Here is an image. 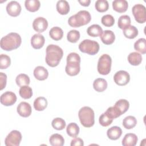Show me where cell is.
I'll return each mask as SVG.
<instances>
[{
	"label": "cell",
	"instance_id": "obj_12",
	"mask_svg": "<svg viewBox=\"0 0 146 146\" xmlns=\"http://www.w3.org/2000/svg\"><path fill=\"white\" fill-rule=\"evenodd\" d=\"M21 5L15 1H12L9 2L6 6V11L7 14L11 17H17L21 12Z\"/></svg>",
	"mask_w": 146,
	"mask_h": 146
},
{
	"label": "cell",
	"instance_id": "obj_38",
	"mask_svg": "<svg viewBox=\"0 0 146 146\" xmlns=\"http://www.w3.org/2000/svg\"><path fill=\"white\" fill-rule=\"evenodd\" d=\"M52 127L56 130H62L66 127L65 121L60 117H56L51 122Z\"/></svg>",
	"mask_w": 146,
	"mask_h": 146
},
{
	"label": "cell",
	"instance_id": "obj_32",
	"mask_svg": "<svg viewBox=\"0 0 146 146\" xmlns=\"http://www.w3.org/2000/svg\"><path fill=\"white\" fill-rule=\"evenodd\" d=\"M137 124L136 119L133 116H128L125 117L123 120V127L127 129H132Z\"/></svg>",
	"mask_w": 146,
	"mask_h": 146
},
{
	"label": "cell",
	"instance_id": "obj_11",
	"mask_svg": "<svg viewBox=\"0 0 146 146\" xmlns=\"http://www.w3.org/2000/svg\"><path fill=\"white\" fill-rule=\"evenodd\" d=\"M17 96L15 93L11 91H6L2 94L0 98V102L2 104L5 106H10L15 103Z\"/></svg>",
	"mask_w": 146,
	"mask_h": 146
},
{
	"label": "cell",
	"instance_id": "obj_33",
	"mask_svg": "<svg viewBox=\"0 0 146 146\" xmlns=\"http://www.w3.org/2000/svg\"><path fill=\"white\" fill-rule=\"evenodd\" d=\"M134 48L136 51L145 54L146 53V39L140 38L134 43Z\"/></svg>",
	"mask_w": 146,
	"mask_h": 146
},
{
	"label": "cell",
	"instance_id": "obj_16",
	"mask_svg": "<svg viewBox=\"0 0 146 146\" xmlns=\"http://www.w3.org/2000/svg\"><path fill=\"white\" fill-rule=\"evenodd\" d=\"M128 7V2L125 0H115L112 2L113 9L120 13H124Z\"/></svg>",
	"mask_w": 146,
	"mask_h": 146
},
{
	"label": "cell",
	"instance_id": "obj_26",
	"mask_svg": "<svg viewBox=\"0 0 146 146\" xmlns=\"http://www.w3.org/2000/svg\"><path fill=\"white\" fill-rule=\"evenodd\" d=\"M128 61L132 66H138L142 61V56L137 52H131L128 56Z\"/></svg>",
	"mask_w": 146,
	"mask_h": 146
},
{
	"label": "cell",
	"instance_id": "obj_17",
	"mask_svg": "<svg viewBox=\"0 0 146 146\" xmlns=\"http://www.w3.org/2000/svg\"><path fill=\"white\" fill-rule=\"evenodd\" d=\"M102 42L107 45L112 44L115 40V35L114 33L109 30H106L103 32V34L100 36Z\"/></svg>",
	"mask_w": 146,
	"mask_h": 146
},
{
	"label": "cell",
	"instance_id": "obj_9",
	"mask_svg": "<svg viewBox=\"0 0 146 146\" xmlns=\"http://www.w3.org/2000/svg\"><path fill=\"white\" fill-rule=\"evenodd\" d=\"M22 135L17 130L11 131L5 139V144L6 146H18L22 140Z\"/></svg>",
	"mask_w": 146,
	"mask_h": 146
},
{
	"label": "cell",
	"instance_id": "obj_1",
	"mask_svg": "<svg viewBox=\"0 0 146 146\" xmlns=\"http://www.w3.org/2000/svg\"><path fill=\"white\" fill-rule=\"evenodd\" d=\"M46 62L48 66L51 67L57 66L63 55V50L55 44H49L46 48Z\"/></svg>",
	"mask_w": 146,
	"mask_h": 146
},
{
	"label": "cell",
	"instance_id": "obj_2",
	"mask_svg": "<svg viewBox=\"0 0 146 146\" xmlns=\"http://www.w3.org/2000/svg\"><path fill=\"white\" fill-rule=\"evenodd\" d=\"M22 43L19 34L17 33H10L1 39V47L5 51H12L18 48Z\"/></svg>",
	"mask_w": 146,
	"mask_h": 146
},
{
	"label": "cell",
	"instance_id": "obj_42",
	"mask_svg": "<svg viewBox=\"0 0 146 146\" xmlns=\"http://www.w3.org/2000/svg\"><path fill=\"white\" fill-rule=\"evenodd\" d=\"M101 22L104 26L106 27H111L114 25L115 19L112 15L110 14H106L102 17Z\"/></svg>",
	"mask_w": 146,
	"mask_h": 146
},
{
	"label": "cell",
	"instance_id": "obj_37",
	"mask_svg": "<svg viewBox=\"0 0 146 146\" xmlns=\"http://www.w3.org/2000/svg\"><path fill=\"white\" fill-rule=\"evenodd\" d=\"M95 7L98 11L103 13L108 10L109 4L106 0H98L95 2Z\"/></svg>",
	"mask_w": 146,
	"mask_h": 146
},
{
	"label": "cell",
	"instance_id": "obj_44",
	"mask_svg": "<svg viewBox=\"0 0 146 146\" xmlns=\"http://www.w3.org/2000/svg\"><path fill=\"white\" fill-rule=\"evenodd\" d=\"M70 145L71 146H83L84 142L81 138L75 137L71 140Z\"/></svg>",
	"mask_w": 146,
	"mask_h": 146
},
{
	"label": "cell",
	"instance_id": "obj_23",
	"mask_svg": "<svg viewBox=\"0 0 146 146\" xmlns=\"http://www.w3.org/2000/svg\"><path fill=\"white\" fill-rule=\"evenodd\" d=\"M93 87L97 92H103L107 87V82L103 78L96 79L93 82Z\"/></svg>",
	"mask_w": 146,
	"mask_h": 146
},
{
	"label": "cell",
	"instance_id": "obj_19",
	"mask_svg": "<svg viewBox=\"0 0 146 146\" xmlns=\"http://www.w3.org/2000/svg\"><path fill=\"white\" fill-rule=\"evenodd\" d=\"M138 141L137 136L132 133H127L122 140L123 146H135Z\"/></svg>",
	"mask_w": 146,
	"mask_h": 146
},
{
	"label": "cell",
	"instance_id": "obj_22",
	"mask_svg": "<svg viewBox=\"0 0 146 146\" xmlns=\"http://www.w3.org/2000/svg\"><path fill=\"white\" fill-rule=\"evenodd\" d=\"M56 8L57 11L61 15H66L70 11V5L65 0L58 1L56 3Z\"/></svg>",
	"mask_w": 146,
	"mask_h": 146
},
{
	"label": "cell",
	"instance_id": "obj_18",
	"mask_svg": "<svg viewBox=\"0 0 146 146\" xmlns=\"http://www.w3.org/2000/svg\"><path fill=\"white\" fill-rule=\"evenodd\" d=\"M34 76L39 80H44L47 78L48 72L44 67L39 66L34 70Z\"/></svg>",
	"mask_w": 146,
	"mask_h": 146
},
{
	"label": "cell",
	"instance_id": "obj_20",
	"mask_svg": "<svg viewBox=\"0 0 146 146\" xmlns=\"http://www.w3.org/2000/svg\"><path fill=\"white\" fill-rule=\"evenodd\" d=\"M122 134L121 129L117 126H113L107 131V135L108 137L112 140H117Z\"/></svg>",
	"mask_w": 146,
	"mask_h": 146
},
{
	"label": "cell",
	"instance_id": "obj_8",
	"mask_svg": "<svg viewBox=\"0 0 146 146\" xmlns=\"http://www.w3.org/2000/svg\"><path fill=\"white\" fill-rule=\"evenodd\" d=\"M132 11L137 22L143 23L146 21V10L143 5H135L132 9Z\"/></svg>",
	"mask_w": 146,
	"mask_h": 146
},
{
	"label": "cell",
	"instance_id": "obj_24",
	"mask_svg": "<svg viewBox=\"0 0 146 146\" xmlns=\"http://www.w3.org/2000/svg\"><path fill=\"white\" fill-rule=\"evenodd\" d=\"M47 106V100L43 96L38 97L34 102V107L35 110L38 111H43Z\"/></svg>",
	"mask_w": 146,
	"mask_h": 146
},
{
	"label": "cell",
	"instance_id": "obj_41",
	"mask_svg": "<svg viewBox=\"0 0 146 146\" xmlns=\"http://www.w3.org/2000/svg\"><path fill=\"white\" fill-rule=\"evenodd\" d=\"M11 64L10 58L6 54H1L0 55V68L1 70L6 69Z\"/></svg>",
	"mask_w": 146,
	"mask_h": 146
},
{
	"label": "cell",
	"instance_id": "obj_14",
	"mask_svg": "<svg viewBox=\"0 0 146 146\" xmlns=\"http://www.w3.org/2000/svg\"><path fill=\"white\" fill-rule=\"evenodd\" d=\"M17 111L21 116L27 117L31 114L32 110L29 103L26 102H22L18 105Z\"/></svg>",
	"mask_w": 146,
	"mask_h": 146
},
{
	"label": "cell",
	"instance_id": "obj_36",
	"mask_svg": "<svg viewBox=\"0 0 146 146\" xmlns=\"http://www.w3.org/2000/svg\"><path fill=\"white\" fill-rule=\"evenodd\" d=\"M131 18L128 15H123L119 17L118 19V27L122 30L125 29L131 25Z\"/></svg>",
	"mask_w": 146,
	"mask_h": 146
},
{
	"label": "cell",
	"instance_id": "obj_5",
	"mask_svg": "<svg viewBox=\"0 0 146 146\" xmlns=\"http://www.w3.org/2000/svg\"><path fill=\"white\" fill-rule=\"evenodd\" d=\"M80 123L84 127L89 128L95 123V114L93 110L90 107L84 106L81 108L78 112Z\"/></svg>",
	"mask_w": 146,
	"mask_h": 146
},
{
	"label": "cell",
	"instance_id": "obj_13",
	"mask_svg": "<svg viewBox=\"0 0 146 146\" xmlns=\"http://www.w3.org/2000/svg\"><path fill=\"white\" fill-rule=\"evenodd\" d=\"M48 27V22L47 19L43 17H37L33 23V27L34 30L39 33L44 31Z\"/></svg>",
	"mask_w": 146,
	"mask_h": 146
},
{
	"label": "cell",
	"instance_id": "obj_30",
	"mask_svg": "<svg viewBox=\"0 0 146 146\" xmlns=\"http://www.w3.org/2000/svg\"><path fill=\"white\" fill-rule=\"evenodd\" d=\"M66 132L70 137H76L79 133V127L76 123H71L67 126Z\"/></svg>",
	"mask_w": 146,
	"mask_h": 146
},
{
	"label": "cell",
	"instance_id": "obj_31",
	"mask_svg": "<svg viewBox=\"0 0 146 146\" xmlns=\"http://www.w3.org/2000/svg\"><path fill=\"white\" fill-rule=\"evenodd\" d=\"M123 34L128 39H133L138 35V30L134 26H129L123 30Z\"/></svg>",
	"mask_w": 146,
	"mask_h": 146
},
{
	"label": "cell",
	"instance_id": "obj_10",
	"mask_svg": "<svg viewBox=\"0 0 146 146\" xmlns=\"http://www.w3.org/2000/svg\"><path fill=\"white\" fill-rule=\"evenodd\" d=\"M115 83L120 86L127 84L130 80V75L128 72L124 70H120L115 73L113 76Z\"/></svg>",
	"mask_w": 146,
	"mask_h": 146
},
{
	"label": "cell",
	"instance_id": "obj_40",
	"mask_svg": "<svg viewBox=\"0 0 146 146\" xmlns=\"http://www.w3.org/2000/svg\"><path fill=\"white\" fill-rule=\"evenodd\" d=\"M80 33L76 30H70L67 35V40L71 43H76L80 38Z\"/></svg>",
	"mask_w": 146,
	"mask_h": 146
},
{
	"label": "cell",
	"instance_id": "obj_43",
	"mask_svg": "<svg viewBox=\"0 0 146 146\" xmlns=\"http://www.w3.org/2000/svg\"><path fill=\"white\" fill-rule=\"evenodd\" d=\"M7 82V75L3 72H0V90L5 88Z\"/></svg>",
	"mask_w": 146,
	"mask_h": 146
},
{
	"label": "cell",
	"instance_id": "obj_28",
	"mask_svg": "<svg viewBox=\"0 0 146 146\" xmlns=\"http://www.w3.org/2000/svg\"><path fill=\"white\" fill-rule=\"evenodd\" d=\"M26 9L30 12H35L39 10L40 3L38 0H26L25 2Z\"/></svg>",
	"mask_w": 146,
	"mask_h": 146
},
{
	"label": "cell",
	"instance_id": "obj_39",
	"mask_svg": "<svg viewBox=\"0 0 146 146\" xmlns=\"http://www.w3.org/2000/svg\"><path fill=\"white\" fill-rule=\"evenodd\" d=\"M113 119H112L106 112L102 113L99 119V123L103 127H107L110 125L113 121Z\"/></svg>",
	"mask_w": 146,
	"mask_h": 146
},
{
	"label": "cell",
	"instance_id": "obj_34",
	"mask_svg": "<svg viewBox=\"0 0 146 146\" xmlns=\"http://www.w3.org/2000/svg\"><path fill=\"white\" fill-rule=\"evenodd\" d=\"M15 82L19 87H22L23 86H28L30 84V80L27 75L25 74H20L17 76Z\"/></svg>",
	"mask_w": 146,
	"mask_h": 146
},
{
	"label": "cell",
	"instance_id": "obj_15",
	"mask_svg": "<svg viewBox=\"0 0 146 146\" xmlns=\"http://www.w3.org/2000/svg\"><path fill=\"white\" fill-rule=\"evenodd\" d=\"M45 42V39L43 35L40 34H35L31 38V44L35 49L41 48Z\"/></svg>",
	"mask_w": 146,
	"mask_h": 146
},
{
	"label": "cell",
	"instance_id": "obj_25",
	"mask_svg": "<svg viewBox=\"0 0 146 146\" xmlns=\"http://www.w3.org/2000/svg\"><path fill=\"white\" fill-rule=\"evenodd\" d=\"M87 32L88 35L92 37H97L100 36L103 31L102 28L99 25L94 24L88 27Z\"/></svg>",
	"mask_w": 146,
	"mask_h": 146
},
{
	"label": "cell",
	"instance_id": "obj_35",
	"mask_svg": "<svg viewBox=\"0 0 146 146\" xmlns=\"http://www.w3.org/2000/svg\"><path fill=\"white\" fill-rule=\"evenodd\" d=\"M19 94L21 97L23 99H28L31 98L33 95V90L29 86H23L21 87L19 90Z\"/></svg>",
	"mask_w": 146,
	"mask_h": 146
},
{
	"label": "cell",
	"instance_id": "obj_29",
	"mask_svg": "<svg viewBox=\"0 0 146 146\" xmlns=\"http://www.w3.org/2000/svg\"><path fill=\"white\" fill-rule=\"evenodd\" d=\"M50 36L55 40H60L63 36V30L59 27H53L49 31Z\"/></svg>",
	"mask_w": 146,
	"mask_h": 146
},
{
	"label": "cell",
	"instance_id": "obj_7",
	"mask_svg": "<svg viewBox=\"0 0 146 146\" xmlns=\"http://www.w3.org/2000/svg\"><path fill=\"white\" fill-rule=\"evenodd\" d=\"M112 59L111 56L106 54H103L99 59L98 62V72L103 75H108L111 68Z\"/></svg>",
	"mask_w": 146,
	"mask_h": 146
},
{
	"label": "cell",
	"instance_id": "obj_45",
	"mask_svg": "<svg viewBox=\"0 0 146 146\" xmlns=\"http://www.w3.org/2000/svg\"><path fill=\"white\" fill-rule=\"evenodd\" d=\"M78 2L79 3L82 5V6H88L90 4V2H91V1L90 0H78Z\"/></svg>",
	"mask_w": 146,
	"mask_h": 146
},
{
	"label": "cell",
	"instance_id": "obj_27",
	"mask_svg": "<svg viewBox=\"0 0 146 146\" xmlns=\"http://www.w3.org/2000/svg\"><path fill=\"white\" fill-rule=\"evenodd\" d=\"M49 143L52 146H62L64 145V139L61 135L54 133L50 137Z\"/></svg>",
	"mask_w": 146,
	"mask_h": 146
},
{
	"label": "cell",
	"instance_id": "obj_6",
	"mask_svg": "<svg viewBox=\"0 0 146 146\" xmlns=\"http://www.w3.org/2000/svg\"><path fill=\"white\" fill-rule=\"evenodd\" d=\"M99 48V44L97 42L90 39H84L79 44V49L81 52L91 55L97 54Z\"/></svg>",
	"mask_w": 146,
	"mask_h": 146
},
{
	"label": "cell",
	"instance_id": "obj_4",
	"mask_svg": "<svg viewBox=\"0 0 146 146\" xmlns=\"http://www.w3.org/2000/svg\"><path fill=\"white\" fill-rule=\"evenodd\" d=\"M91 19L90 13L86 10H80L71 16L68 20L69 25L73 27H79L88 24Z\"/></svg>",
	"mask_w": 146,
	"mask_h": 146
},
{
	"label": "cell",
	"instance_id": "obj_21",
	"mask_svg": "<svg viewBox=\"0 0 146 146\" xmlns=\"http://www.w3.org/2000/svg\"><path fill=\"white\" fill-rule=\"evenodd\" d=\"M113 107L117 110L120 115H121L128 111L129 107V103L128 100L121 99L117 100Z\"/></svg>",
	"mask_w": 146,
	"mask_h": 146
},
{
	"label": "cell",
	"instance_id": "obj_3",
	"mask_svg": "<svg viewBox=\"0 0 146 146\" xmlns=\"http://www.w3.org/2000/svg\"><path fill=\"white\" fill-rule=\"evenodd\" d=\"M80 57L76 52H71L67 56V64L65 71L69 76L78 75L80 70Z\"/></svg>",
	"mask_w": 146,
	"mask_h": 146
}]
</instances>
